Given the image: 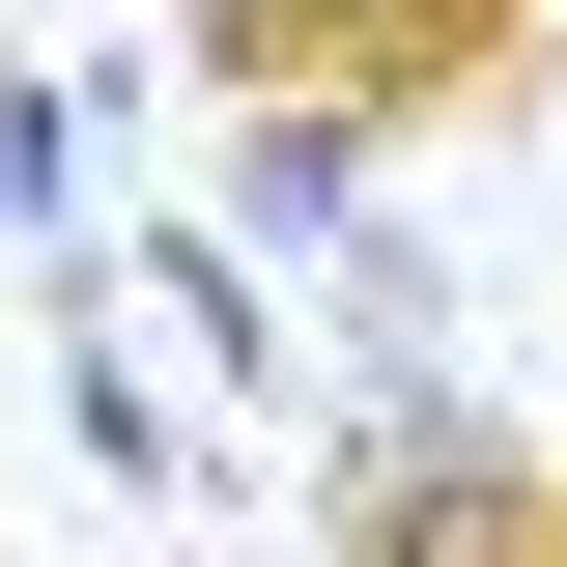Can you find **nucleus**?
Returning <instances> with one entry per match:
<instances>
[{"mask_svg": "<svg viewBox=\"0 0 567 567\" xmlns=\"http://www.w3.org/2000/svg\"><path fill=\"white\" fill-rule=\"evenodd\" d=\"M0 256H29V284L114 256V142H85V85H58V58H0Z\"/></svg>", "mask_w": 567, "mask_h": 567, "instance_id": "nucleus-5", "label": "nucleus"}, {"mask_svg": "<svg viewBox=\"0 0 567 567\" xmlns=\"http://www.w3.org/2000/svg\"><path fill=\"white\" fill-rule=\"evenodd\" d=\"M171 85H227V114H483V85H539V0H171Z\"/></svg>", "mask_w": 567, "mask_h": 567, "instance_id": "nucleus-1", "label": "nucleus"}, {"mask_svg": "<svg viewBox=\"0 0 567 567\" xmlns=\"http://www.w3.org/2000/svg\"><path fill=\"white\" fill-rule=\"evenodd\" d=\"M312 539H341V567H567V454H511L483 369H425V398H341V425H312Z\"/></svg>", "mask_w": 567, "mask_h": 567, "instance_id": "nucleus-2", "label": "nucleus"}, {"mask_svg": "<svg viewBox=\"0 0 567 567\" xmlns=\"http://www.w3.org/2000/svg\"><path fill=\"white\" fill-rule=\"evenodd\" d=\"M199 227L256 284H369V256H398V142H369V114H227L199 142Z\"/></svg>", "mask_w": 567, "mask_h": 567, "instance_id": "nucleus-4", "label": "nucleus"}, {"mask_svg": "<svg viewBox=\"0 0 567 567\" xmlns=\"http://www.w3.org/2000/svg\"><path fill=\"white\" fill-rule=\"evenodd\" d=\"M114 312H142V369H171L199 425H256V454H312V425H341V341H312V284H256L199 199H142V227H114Z\"/></svg>", "mask_w": 567, "mask_h": 567, "instance_id": "nucleus-3", "label": "nucleus"}]
</instances>
